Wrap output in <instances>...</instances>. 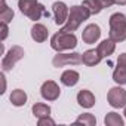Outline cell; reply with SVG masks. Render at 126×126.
<instances>
[{
  "label": "cell",
  "instance_id": "cell-1",
  "mask_svg": "<svg viewBox=\"0 0 126 126\" xmlns=\"http://www.w3.org/2000/svg\"><path fill=\"white\" fill-rule=\"evenodd\" d=\"M91 16L89 11L85 8V6H79V5H74L70 8V14H68V18H67V22L61 27L59 31H64V33H73L76 31L88 18Z\"/></svg>",
  "mask_w": 126,
  "mask_h": 126
},
{
  "label": "cell",
  "instance_id": "cell-2",
  "mask_svg": "<svg viewBox=\"0 0 126 126\" xmlns=\"http://www.w3.org/2000/svg\"><path fill=\"white\" fill-rule=\"evenodd\" d=\"M18 8L22 15L30 18L31 21H39L42 16L49 18V12L45 9L42 3H39L37 0H18Z\"/></svg>",
  "mask_w": 126,
  "mask_h": 126
},
{
  "label": "cell",
  "instance_id": "cell-3",
  "mask_svg": "<svg viewBox=\"0 0 126 126\" xmlns=\"http://www.w3.org/2000/svg\"><path fill=\"white\" fill-rule=\"evenodd\" d=\"M108 24H110L108 37L116 43L125 42L126 40V16L120 12H116L110 16Z\"/></svg>",
  "mask_w": 126,
  "mask_h": 126
},
{
  "label": "cell",
  "instance_id": "cell-4",
  "mask_svg": "<svg viewBox=\"0 0 126 126\" xmlns=\"http://www.w3.org/2000/svg\"><path fill=\"white\" fill-rule=\"evenodd\" d=\"M76 46H77V37L74 36V33L58 31L50 37V47L56 52L71 50Z\"/></svg>",
  "mask_w": 126,
  "mask_h": 126
},
{
  "label": "cell",
  "instance_id": "cell-5",
  "mask_svg": "<svg viewBox=\"0 0 126 126\" xmlns=\"http://www.w3.org/2000/svg\"><path fill=\"white\" fill-rule=\"evenodd\" d=\"M24 55H25V52H24V49H22L21 46H18V45L12 46V47L5 53V56H3V59H2V70H3L5 73H6V71H11V70L15 67L16 62L24 58Z\"/></svg>",
  "mask_w": 126,
  "mask_h": 126
},
{
  "label": "cell",
  "instance_id": "cell-6",
  "mask_svg": "<svg viewBox=\"0 0 126 126\" xmlns=\"http://www.w3.org/2000/svg\"><path fill=\"white\" fill-rule=\"evenodd\" d=\"M79 64H82V55L77 52H71V53L58 52L52 59V65L56 68L65 67V65H79Z\"/></svg>",
  "mask_w": 126,
  "mask_h": 126
},
{
  "label": "cell",
  "instance_id": "cell-7",
  "mask_svg": "<svg viewBox=\"0 0 126 126\" xmlns=\"http://www.w3.org/2000/svg\"><path fill=\"white\" fill-rule=\"evenodd\" d=\"M107 101L113 108H123L126 107V91L120 86H114L107 94Z\"/></svg>",
  "mask_w": 126,
  "mask_h": 126
},
{
  "label": "cell",
  "instance_id": "cell-8",
  "mask_svg": "<svg viewBox=\"0 0 126 126\" xmlns=\"http://www.w3.org/2000/svg\"><path fill=\"white\" fill-rule=\"evenodd\" d=\"M40 95L46 101H56L59 98V95H61V89H59V86H58L56 82L46 80L42 85V88H40Z\"/></svg>",
  "mask_w": 126,
  "mask_h": 126
},
{
  "label": "cell",
  "instance_id": "cell-9",
  "mask_svg": "<svg viewBox=\"0 0 126 126\" xmlns=\"http://www.w3.org/2000/svg\"><path fill=\"white\" fill-rule=\"evenodd\" d=\"M52 14H53V18H55V24L62 27L67 22L70 9H68V6L64 2H55L52 5Z\"/></svg>",
  "mask_w": 126,
  "mask_h": 126
},
{
  "label": "cell",
  "instance_id": "cell-10",
  "mask_svg": "<svg viewBox=\"0 0 126 126\" xmlns=\"http://www.w3.org/2000/svg\"><path fill=\"white\" fill-rule=\"evenodd\" d=\"M99 37H101V28L96 24H89L82 31V40L86 45H94L95 42L99 40Z\"/></svg>",
  "mask_w": 126,
  "mask_h": 126
},
{
  "label": "cell",
  "instance_id": "cell-11",
  "mask_svg": "<svg viewBox=\"0 0 126 126\" xmlns=\"http://www.w3.org/2000/svg\"><path fill=\"white\" fill-rule=\"evenodd\" d=\"M47 36H49V30L46 25L43 24H34L31 27V39L37 43H43L47 40Z\"/></svg>",
  "mask_w": 126,
  "mask_h": 126
},
{
  "label": "cell",
  "instance_id": "cell-12",
  "mask_svg": "<svg viewBox=\"0 0 126 126\" xmlns=\"http://www.w3.org/2000/svg\"><path fill=\"white\" fill-rule=\"evenodd\" d=\"M77 102L83 108H92L95 105V95L88 89H82L77 94Z\"/></svg>",
  "mask_w": 126,
  "mask_h": 126
},
{
  "label": "cell",
  "instance_id": "cell-13",
  "mask_svg": "<svg viewBox=\"0 0 126 126\" xmlns=\"http://www.w3.org/2000/svg\"><path fill=\"white\" fill-rule=\"evenodd\" d=\"M101 59H102V56L98 53L96 49H89V50L83 52V55H82V62H83L85 65H88V67L98 65L99 62H101Z\"/></svg>",
  "mask_w": 126,
  "mask_h": 126
},
{
  "label": "cell",
  "instance_id": "cell-14",
  "mask_svg": "<svg viewBox=\"0 0 126 126\" xmlns=\"http://www.w3.org/2000/svg\"><path fill=\"white\" fill-rule=\"evenodd\" d=\"M80 80V74L76 71V70H67L61 74V83L64 85V86H76Z\"/></svg>",
  "mask_w": 126,
  "mask_h": 126
},
{
  "label": "cell",
  "instance_id": "cell-15",
  "mask_svg": "<svg viewBox=\"0 0 126 126\" xmlns=\"http://www.w3.org/2000/svg\"><path fill=\"white\" fill-rule=\"evenodd\" d=\"M96 50H98V53H99L102 58H107V56L113 55V52L116 50V42H114V40H111V39L108 37V39L102 40V42L98 45Z\"/></svg>",
  "mask_w": 126,
  "mask_h": 126
},
{
  "label": "cell",
  "instance_id": "cell-16",
  "mask_svg": "<svg viewBox=\"0 0 126 126\" xmlns=\"http://www.w3.org/2000/svg\"><path fill=\"white\" fill-rule=\"evenodd\" d=\"M9 101L15 107H22L27 102V94L22 89H15V91H12V94L9 96Z\"/></svg>",
  "mask_w": 126,
  "mask_h": 126
},
{
  "label": "cell",
  "instance_id": "cell-17",
  "mask_svg": "<svg viewBox=\"0 0 126 126\" xmlns=\"http://www.w3.org/2000/svg\"><path fill=\"white\" fill-rule=\"evenodd\" d=\"M31 111H33L34 117H37V119L50 116V107H49L47 104H43V102H36V104L33 105Z\"/></svg>",
  "mask_w": 126,
  "mask_h": 126
},
{
  "label": "cell",
  "instance_id": "cell-18",
  "mask_svg": "<svg viewBox=\"0 0 126 126\" xmlns=\"http://www.w3.org/2000/svg\"><path fill=\"white\" fill-rule=\"evenodd\" d=\"M104 123H105V126H123L125 120L120 114L111 111V113H107V116L104 117Z\"/></svg>",
  "mask_w": 126,
  "mask_h": 126
},
{
  "label": "cell",
  "instance_id": "cell-19",
  "mask_svg": "<svg viewBox=\"0 0 126 126\" xmlns=\"http://www.w3.org/2000/svg\"><path fill=\"white\" fill-rule=\"evenodd\" d=\"M0 5H2V8H0V19H2V22H11L12 19H14V11L6 5V2L5 0H2L0 2Z\"/></svg>",
  "mask_w": 126,
  "mask_h": 126
},
{
  "label": "cell",
  "instance_id": "cell-20",
  "mask_svg": "<svg viewBox=\"0 0 126 126\" xmlns=\"http://www.w3.org/2000/svg\"><path fill=\"white\" fill-rule=\"evenodd\" d=\"M113 80L117 85H126V67L117 65L113 71Z\"/></svg>",
  "mask_w": 126,
  "mask_h": 126
},
{
  "label": "cell",
  "instance_id": "cell-21",
  "mask_svg": "<svg viewBox=\"0 0 126 126\" xmlns=\"http://www.w3.org/2000/svg\"><path fill=\"white\" fill-rule=\"evenodd\" d=\"M74 123H76V125L83 123V125H86V126H95V125H96V119H95V116L91 114V113H83V114H80V116L76 119Z\"/></svg>",
  "mask_w": 126,
  "mask_h": 126
},
{
  "label": "cell",
  "instance_id": "cell-22",
  "mask_svg": "<svg viewBox=\"0 0 126 126\" xmlns=\"http://www.w3.org/2000/svg\"><path fill=\"white\" fill-rule=\"evenodd\" d=\"M82 6H85V8L89 11L91 15H98V14L102 11V8L99 6V3L96 2V0H83Z\"/></svg>",
  "mask_w": 126,
  "mask_h": 126
},
{
  "label": "cell",
  "instance_id": "cell-23",
  "mask_svg": "<svg viewBox=\"0 0 126 126\" xmlns=\"http://www.w3.org/2000/svg\"><path fill=\"white\" fill-rule=\"evenodd\" d=\"M37 125H39V126H53V125H55V120L47 116V117L39 119V120H37Z\"/></svg>",
  "mask_w": 126,
  "mask_h": 126
},
{
  "label": "cell",
  "instance_id": "cell-24",
  "mask_svg": "<svg viewBox=\"0 0 126 126\" xmlns=\"http://www.w3.org/2000/svg\"><path fill=\"white\" fill-rule=\"evenodd\" d=\"M96 2L99 3V6H101L102 9L110 8V6H113V5H114V0H96Z\"/></svg>",
  "mask_w": 126,
  "mask_h": 126
},
{
  "label": "cell",
  "instance_id": "cell-25",
  "mask_svg": "<svg viewBox=\"0 0 126 126\" xmlns=\"http://www.w3.org/2000/svg\"><path fill=\"white\" fill-rule=\"evenodd\" d=\"M2 42L8 37V33H9V28H8V22H2Z\"/></svg>",
  "mask_w": 126,
  "mask_h": 126
},
{
  "label": "cell",
  "instance_id": "cell-26",
  "mask_svg": "<svg viewBox=\"0 0 126 126\" xmlns=\"http://www.w3.org/2000/svg\"><path fill=\"white\" fill-rule=\"evenodd\" d=\"M117 65L126 67V52H123V53L119 55V58H117Z\"/></svg>",
  "mask_w": 126,
  "mask_h": 126
},
{
  "label": "cell",
  "instance_id": "cell-27",
  "mask_svg": "<svg viewBox=\"0 0 126 126\" xmlns=\"http://www.w3.org/2000/svg\"><path fill=\"white\" fill-rule=\"evenodd\" d=\"M0 79H2V82H3V89L0 91V94H5V91H6V77H5V71L0 74Z\"/></svg>",
  "mask_w": 126,
  "mask_h": 126
},
{
  "label": "cell",
  "instance_id": "cell-28",
  "mask_svg": "<svg viewBox=\"0 0 126 126\" xmlns=\"http://www.w3.org/2000/svg\"><path fill=\"white\" fill-rule=\"evenodd\" d=\"M114 5H119V6H125V5H126V0H114Z\"/></svg>",
  "mask_w": 126,
  "mask_h": 126
},
{
  "label": "cell",
  "instance_id": "cell-29",
  "mask_svg": "<svg viewBox=\"0 0 126 126\" xmlns=\"http://www.w3.org/2000/svg\"><path fill=\"white\" fill-rule=\"evenodd\" d=\"M123 114H125V117H126V107H125V111H123Z\"/></svg>",
  "mask_w": 126,
  "mask_h": 126
}]
</instances>
